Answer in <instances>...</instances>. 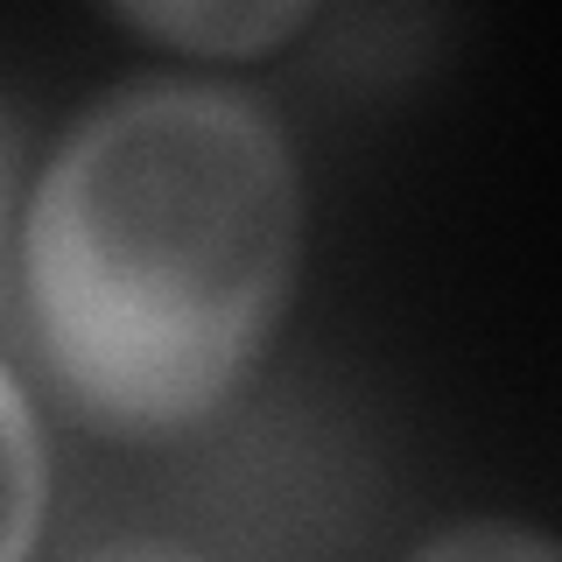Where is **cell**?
Returning <instances> with one entry per match:
<instances>
[{"label": "cell", "mask_w": 562, "mask_h": 562, "mask_svg": "<svg viewBox=\"0 0 562 562\" xmlns=\"http://www.w3.org/2000/svg\"><path fill=\"white\" fill-rule=\"evenodd\" d=\"M295 162L211 85L105 99L35 183L22 289L49 373L105 429H183L254 366L295 274Z\"/></svg>", "instance_id": "6da1fadb"}, {"label": "cell", "mask_w": 562, "mask_h": 562, "mask_svg": "<svg viewBox=\"0 0 562 562\" xmlns=\"http://www.w3.org/2000/svg\"><path fill=\"white\" fill-rule=\"evenodd\" d=\"M127 22L155 43H176L190 57H260L289 43L310 22V8H274V0H190V8H127Z\"/></svg>", "instance_id": "7a4b0ae2"}, {"label": "cell", "mask_w": 562, "mask_h": 562, "mask_svg": "<svg viewBox=\"0 0 562 562\" xmlns=\"http://www.w3.org/2000/svg\"><path fill=\"white\" fill-rule=\"evenodd\" d=\"M35 520H43V443L22 386L0 373V562H29Z\"/></svg>", "instance_id": "3957f363"}, {"label": "cell", "mask_w": 562, "mask_h": 562, "mask_svg": "<svg viewBox=\"0 0 562 562\" xmlns=\"http://www.w3.org/2000/svg\"><path fill=\"white\" fill-rule=\"evenodd\" d=\"M415 562H555V549L535 535V527H514V520H471V527H450V535H436Z\"/></svg>", "instance_id": "277c9868"}, {"label": "cell", "mask_w": 562, "mask_h": 562, "mask_svg": "<svg viewBox=\"0 0 562 562\" xmlns=\"http://www.w3.org/2000/svg\"><path fill=\"white\" fill-rule=\"evenodd\" d=\"M8 162H14V140L0 127V225H8Z\"/></svg>", "instance_id": "5b68a950"}, {"label": "cell", "mask_w": 562, "mask_h": 562, "mask_svg": "<svg viewBox=\"0 0 562 562\" xmlns=\"http://www.w3.org/2000/svg\"><path fill=\"white\" fill-rule=\"evenodd\" d=\"M105 562H190V555H105Z\"/></svg>", "instance_id": "8992f818"}]
</instances>
